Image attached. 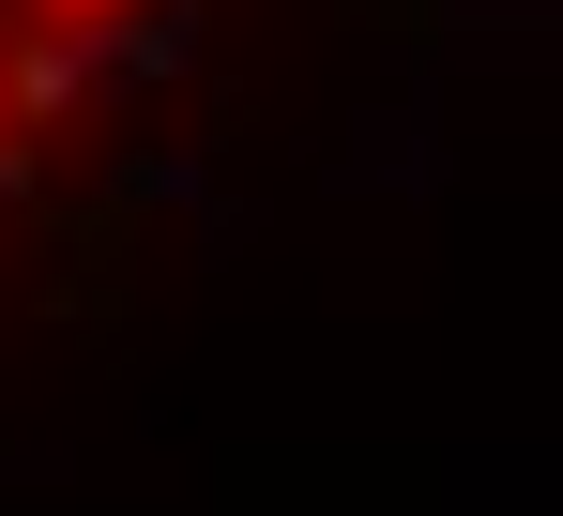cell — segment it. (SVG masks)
<instances>
[{"label":"cell","mask_w":563,"mask_h":516,"mask_svg":"<svg viewBox=\"0 0 563 516\" xmlns=\"http://www.w3.org/2000/svg\"><path fill=\"white\" fill-rule=\"evenodd\" d=\"M244 106V0H0V364L122 289Z\"/></svg>","instance_id":"obj_1"}]
</instances>
